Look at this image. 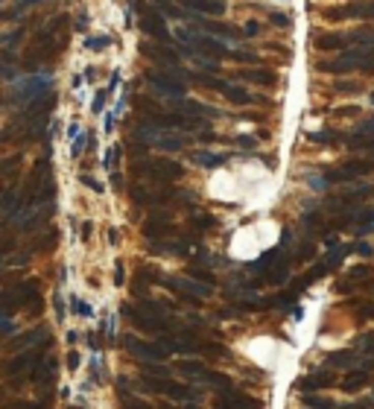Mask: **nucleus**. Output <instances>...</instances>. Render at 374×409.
<instances>
[{"label":"nucleus","instance_id":"obj_3","mask_svg":"<svg viewBox=\"0 0 374 409\" xmlns=\"http://www.w3.org/2000/svg\"><path fill=\"white\" fill-rule=\"evenodd\" d=\"M278 196H280V181L269 173L263 181H257V184L245 193L243 208L252 210V213H263V210H269L275 202H278Z\"/></svg>","mask_w":374,"mask_h":409},{"label":"nucleus","instance_id":"obj_2","mask_svg":"<svg viewBox=\"0 0 374 409\" xmlns=\"http://www.w3.org/2000/svg\"><path fill=\"white\" fill-rule=\"evenodd\" d=\"M263 251H266V243H263V237H260L255 222L237 228V231L231 234V240H228V255H231L234 260H240V263L257 260Z\"/></svg>","mask_w":374,"mask_h":409},{"label":"nucleus","instance_id":"obj_1","mask_svg":"<svg viewBox=\"0 0 374 409\" xmlns=\"http://www.w3.org/2000/svg\"><path fill=\"white\" fill-rule=\"evenodd\" d=\"M208 196L216 199V202H240L243 205L245 199V184L240 173L234 170V167H220V170H213L208 175Z\"/></svg>","mask_w":374,"mask_h":409}]
</instances>
